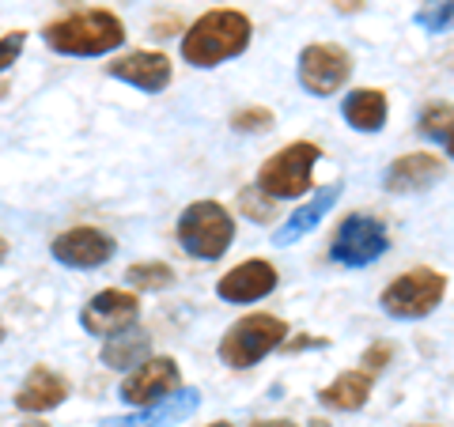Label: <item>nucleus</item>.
<instances>
[{
  "mask_svg": "<svg viewBox=\"0 0 454 427\" xmlns=\"http://www.w3.org/2000/svg\"><path fill=\"white\" fill-rule=\"evenodd\" d=\"M250 19L243 12H231V8H216V12H205L197 19L186 38H182V57L193 65V68H216L223 65L227 57H239L250 46Z\"/></svg>",
  "mask_w": 454,
  "mask_h": 427,
  "instance_id": "f257e3e1",
  "label": "nucleus"
},
{
  "mask_svg": "<svg viewBox=\"0 0 454 427\" xmlns=\"http://www.w3.org/2000/svg\"><path fill=\"white\" fill-rule=\"evenodd\" d=\"M42 38H46V46L53 53H65V57H103L125 42V27L114 12L88 8V12H73L65 19L46 23Z\"/></svg>",
  "mask_w": 454,
  "mask_h": 427,
  "instance_id": "f03ea898",
  "label": "nucleus"
},
{
  "mask_svg": "<svg viewBox=\"0 0 454 427\" xmlns=\"http://www.w3.org/2000/svg\"><path fill=\"white\" fill-rule=\"evenodd\" d=\"M231 238H235V220H231V212L216 201H193L178 216V242L190 258L216 261L227 253Z\"/></svg>",
  "mask_w": 454,
  "mask_h": 427,
  "instance_id": "7ed1b4c3",
  "label": "nucleus"
},
{
  "mask_svg": "<svg viewBox=\"0 0 454 427\" xmlns=\"http://www.w3.org/2000/svg\"><path fill=\"white\" fill-rule=\"evenodd\" d=\"M284 337H288V322H280L277 314H247L223 333L220 360L235 371H247V367L265 360L269 352H277Z\"/></svg>",
  "mask_w": 454,
  "mask_h": 427,
  "instance_id": "20e7f679",
  "label": "nucleus"
},
{
  "mask_svg": "<svg viewBox=\"0 0 454 427\" xmlns=\"http://www.w3.org/2000/svg\"><path fill=\"white\" fill-rule=\"evenodd\" d=\"M318 148L307 140L280 148L277 155H269L265 167L258 170V190L273 201H288V197H303L310 190V170L318 163Z\"/></svg>",
  "mask_w": 454,
  "mask_h": 427,
  "instance_id": "39448f33",
  "label": "nucleus"
},
{
  "mask_svg": "<svg viewBox=\"0 0 454 427\" xmlns=\"http://www.w3.org/2000/svg\"><path fill=\"white\" fill-rule=\"evenodd\" d=\"M447 295V276L435 273V268H413V273L397 276L387 291H382V310L390 318H402V322H417V318H428L432 310L443 303Z\"/></svg>",
  "mask_w": 454,
  "mask_h": 427,
  "instance_id": "423d86ee",
  "label": "nucleus"
},
{
  "mask_svg": "<svg viewBox=\"0 0 454 427\" xmlns=\"http://www.w3.org/2000/svg\"><path fill=\"white\" fill-rule=\"evenodd\" d=\"M390 238H387V227H382L375 216H348L340 220L337 235L330 242V258L337 265H348V268H364L379 261L387 253Z\"/></svg>",
  "mask_w": 454,
  "mask_h": 427,
  "instance_id": "0eeeda50",
  "label": "nucleus"
},
{
  "mask_svg": "<svg viewBox=\"0 0 454 427\" xmlns=\"http://www.w3.org/2000/svg\"><path fill=\"white\" fill-rule=\"evenodd\" d=\"M352 76V57L333 42H315L300 53V83L310 95H337Z\"/></svg>",
  "mask_w": 454,
  "mask_h": 427,
  "instance_id": "6e6552de",
  "label": "nucleus"
},
{
  "mask_svg": "<svg viewBox=\"0 0 454 427\" xmlns=\"http://www.w3.org/2000/svg\"><path fill=\"white\" fill-rule=\"evenodd\" d=\"M137 318H140L137 295L121 291V288H106V291H98L95 299H88V307H83V314H80V325L91 337L110 340V337H118L125 330H133Z\"/></svg>",
  "mask_w": 454,
  "mask_h": 427,
  "instance_id": "1a4fd4ad",
  "label": "nucleus"
},
{
  "mask_svg": "<svg viewBox=\"0 0 454 427\" xmlns=\"http://www.w3.org/2000/svg\"><path fill=\"white\" fill-rule=\"evenodd\" d=\"M175 390H182V375L175 360H145L140 367H133V375L121 382V401L137 405V408H152L160 405L163 397H170Z\"/></svg>",
  "mask_w": 454,
  "mask_h": 427,
  "instance_id": "9d476101",
  "label": "nucleus"
},
{
  "mask_svg": "<svg viewBox=\"0 0 454 427\" xmlns=\"http://www.w3.org/2000/svg\"><path fill=\"white\" fill-rule=\"evenodd\" d=\"M50 253L68 268H98L118 253V242L98 227H73V231L57 235Z\"/></svg>",
  "mask_w": 454,
  "mask_h": 427,
  "instance_id": "9b49d317",
  "label": "nucleus"
},
{
  "mask_svg": "<svg viewBox=\"0 0 454 427\" xmlns=\"http://www.w3.org/2000/svg\"><path fill=\"white\" fill-rule=\"evenodd\" d=\"M277 268L262 261V258H250L243 265H235L227 276H220L216 283V295L223 303H258V299L273 295L277 291Z\"/></svg>",
  "mask_w": 454,
  "mask_h": 427,
  "instance_id": "f8f14e48",
  "label": "nucleus"
},
{
  "mask_svg": "<svg viewBox=\"0 0 454 427\" xmlns=\"http://www.w3.org/2000/svg\"><path fill=\"white\" fill-rule=\"evenodd\" d=\"M106 73L114 80L129 83V88H137V91L155 95V91H163L170 83V61H167V53L137 50V53H125V57H118V61H110Z\"/></svg>",
  "mask_w": 454,
  "mask_h": 427,
  "instance_id": "ddd939ff",
  "label": "nucleus"
},
{
  "mask_svg": "<svg viewBox=\"0 0 454 427\" xmlns=\"http://www.w3.org/2000/svg\"><path fill=\"white\" fill-rule=\"evenodd\" d=\"M197 405H201V393L197 390H175L160 405L133 412V416H110L103 420V427H170V423L186 420L190 412H197Z\"/></svg>",
  "mask_w": 454,
  "mask_h": 427,
  "instance_id": "4468645a",
  "label": "nucleus"
},
{
  "mask_svg": "<svg viewBox=\"0 0 454 427\" xmlns=\"http://www.w3.org/2000/svg\"><path fill=\"white\" fill-rule=\"evenodd\" d=\"M337 201H340V186H337V182L322 186L300 212H292V216L277 227V231H273V242H277V246H292V242H300L303 235L315 231V227L322 223V216H325V212H330Z\"/></svg>",
  "mask_w": 454,
  "mask_h": 427,
  "instance_id": "2eb2a0df",
  "label": "nucleus"
},
{
  "mask_svg": "<svg viewBox=\"0 0 454 427\" xmlns=\"http://www.w3.org/2000/svg\"><path fill=\"white\" fill-rule=\"evenodd\" d=\"M439 175H443V163H439V155L413 151V155H402V159L390 163V170H387V190L390 193L428 190Z\"/></svg>",
  "mask_w": 454,
  "mask_h": 427,
  "instance_id": "dca6fc26",
  "label": "nucleus"
},
{
  "mask_svg": "<svg viewBox=\"0 0 454 427\" xmlns=\"http://www.w3.org/2000/svg\"><path fill=\"white\" fill-rule=\"evenodd\" d=\"M68 382L61 375H53L50 367H31V375L16 393V408L23 412H50L57 405H65Z\"/></svg>",
  "mask_w": 454,
  "mask_h": 427,
  "instance_id": "f3484780",
  "label": "nucleus"
},
{
  "mask_svg": "<svg viewBox=\"0 0 454 427\" xmlns=\"http://www.w3.org/2000/svg\"><path fill=\"white\" fill-rule=\"evenodd\" d=\"M372 386H375V375L367 371H345L337 375L330 386L318 393V401L333 412H360L367 405V397H372Z\"/></svg>",
  "mask_w": 454,
  "mask_h": 427,
  "instance_id": "a211bd4d",
  "label": "nucleus"
},
{
  "mask_svg": "<svg viewBox=\"0 0 454 427\" xmlns=\"http://www.w3.org/2000/svg\"><path fill=\"white\" fill-rule=\"evenodd\" d=\"M340 113H345V121L352 125V129L360 133H379L382 125H387V95L375 91V88H356L345 95V106H340Z\"/></svg>",
  "mask_w": 454,
  "mask_h": 427,
  "instance_id": "6ab92c4d",
  "label": "nucleus"
},
{
  "mask_svg": "<svg viewBox=\"0 0 454 427\" xmlns=\"http://www.w3.org/2000/svg\"><path fill=\"white\" fill-rule=\"evenodd\" d=\"M152 340L137 330H125L118 337H110L103 345V363L106 367H118V371H129V367H140L145 360H152Z\"/></svg>",
  "mask_w": 454,
  "mask_h": 427,
  "instance_id": "aec40b11",
  "label": "nucleus"
},
{
  "mask_svg": "<svg viewBox=\"0 0 454 427\" xmlns=\"http://www.w3.org/2000/svg\"><path fill=\"white\" fill-rule=\"evenodd\" d=\"M125 283L137 291H163L175 283V268L163 265V261H140L125 268Z\"/></svg>",
  "mask_w": 454,
  "mask_h": 427,
  "instance_id": "412c9836",
  "label": "nucleus"
},
{
  "mask_svg": "<svg viewBox=\"0 0 454 427\" xmlns=\"http://www.w3.org/2000/svg\"><path fill=\"white\" fill-rule=\"evenodd\" d=\"M413 23L420 27V31H428V35L454 31V0H424V4L417 8Z\"/></svg>",
  "mask_w": 454,
  "mask_h": 427,
  "instance_id": "4be33fe9",
  "label": "nucleus"
},
{
  "mask_svg": "<svg viewBox=\"0 0 454 427\" xmlns=\"http://www.w3.org/2000/svg\"><path fill=\"white\" fill-rule=\"evenodd\" d=\"M420 133L428 136V140H443L447 136V129L454 125V106L450 103H432V106H424V113H420Z\"/></svg>",
  "mask_w": 454,
  "mask_h": 427,
  "instance_id": "5701e85b",
  "label": "nucleus"
},
{
  "mask_svg": "<svg viewBox=\"0 0 454 427\" xmlns=\"http://www.w3.org/2000/svg\"><path fill=\"white\" fill-rule=\"evenodd\" d=\"M231 125H235V133H265V129H273V113L265 106H247L235 113Z\"/></svg>",
  "mask_w": 454,
  "mask_h": 427,
  "instance_id": "b1692460",
  "label": "nucleus"
},
{
  "mask_svg": "<svg viewBox=\"0 0 454 427\" xmlns=\"http://www.w3.org/2000/svg\"><path fill=\"white\" fill-rule=\"evenodd\" d=\"M269 201H273V197H265L258 186L247 190L243 197H239V205H243V212H247L250 220H258V223H265L269 216H273V212H269Z\"/></svg>",
  "mask_w": 454,
  "mask_h": 427,
  "instance_id": "393cba45",
  "label": "nucleus"
},
{
  "mask_svg": "<svg viewBox=\"0 0 454 427\" xmlns=\"http://www.w3.org/2000/svg\"><path fill=\"white\" fill-rule=\"evenodd\" d=\"M23 46H27V35L23 31H12V35L0 38V73L16 65V57L23 53Z\"/></svg>",
  "mask_w": 454,
  "mask_h": 427,
  "instance_id": "a878e982",
  "label": "nucleus"
},
{
  "mask_svg": "<svg viewBox=\"0 0 454 427\" xmlns=\"http://www.w3.org/2000/svg\"><path fill=\"white\" fill-rule=\"evenodd\" d=\"M387 363H390V345H372V348L364 352V363L360 367H364L367 375H379Z\"/></svg>",
  "mask_w": 454,
  "mask_h": 427,
  "instance_id": "bb28decb",
  "label": "nucleus"
},
{
  "mask_svg": "<svg viewBox=\"0 0 454 427\" xmlns=\"http://www.w3.org/2000/svg\"><path fill=\"white\" fill-rule=\"evenodd\" d=\"M250 427H295L292 420H258V423H250Z\"/></svg>",
  "mask_w": 454,
  "mask_h": 427,
  "instance_id": "cd10ccee",
  "label": "nucleus"
},
{
  "mask_svg": "<svg viewBox=\"0 0 454 427\" xmlns=\"http://www.w3.org/2000/svg\"><path fill=\"white\" fill-rule=\"evenodd\" d=\"M439 144H443V148H447V155H450V159H454V125H450V129H447V136H443V140H439Z\"/></svg>",
  "mask_w": 454,
  "mask_h": 427,
  "instance_id": "c85d7f7f",
  "label": "nucleus"
},
{
  "mask_svg": "<svg viewBox=\"0 0 454 427\" xmlns=\"http://www.w3.org/2000/svg\"><path fill=\"white\" fill-rule=\"evenodd\" d=\"M4 253H8V242H4V238H0V261H4Z\"/></svg>",
  "mask_w": 454,
  "mask_h": 427,
  "instance_id": "c756f323",
  "label": "nucleus"
},
{
  "mask_svg": "<svg viewBox=\"0 0 454 427\" xmlns=\"http://www.w3.org/2000/svg\"><path fill=\"white\" fill-rule=\"evenodd\" d=\"M310 427H330V423H325V420H315V423H310Z\"/></svg>",
  "mask_w": 454,
  "mask_h": 427,
  "instance_id": "7c9ffc66",
  "label": "nucleus"
},
{
  "mask_svg": "<svg viewBox=\"0 0 454 427\" xmlns=\"http://www.w3.org/2000/svg\"><path fill=\"white\" fill-rule=\"evenodd\" d=\"M208 427H231V423H223V420H216V423H208Z\"/></svg>",
  "mask_w": 454,
  "mask_h": 427,
  "instance_id": "2f4dec72",
  "label": "nucleus"
},
{
  "mask_svg": "<svg viewBox=\"0 0 454 427\" xmlns=\"http://www.w3.org/2000/svg\"><path fill=\"white\" fill-rule=\"evenodd\" d=\"M0 345H4V322H0Z\"/></svg>",
  "mask_w": 454,
  "mask_h": 427,
  "instance_id": "473e14b6",
  "label": "nucleus"
},
{
  "mask_svg": "<svg viewBox=\"0 0 454 427\" xmlns=\"http://www.w3.org/2000/svg\"><path fill=\"white\" fill-rule=\"evenodd\" d=\"M23 427H46V423H23Z\"/></svg>",
  "mask_w": 454,
  "mask_h": 427,
  "instance_id": "72a5a7b5",
  "label": "nucleus"
},
{
  "mask_svg": "<svg viewBox=\"0 0 454 427\" xmlns=\"http://www.w3.org/2000/svg\"><path fill=\"white\" fill-rule=\"evenodd\" d=\"M420 427H432V423H420Z\"/></svg>",
  "mask_w": 454,
  "mask_h": 427,
  "instance_id": "f704fd0d",
  "label": "nucleus"
}]
</instances>
